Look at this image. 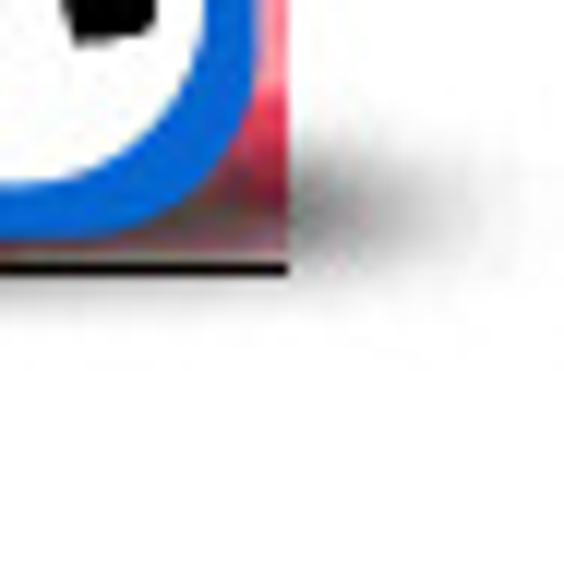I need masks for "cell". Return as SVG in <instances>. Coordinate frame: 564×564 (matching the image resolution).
Masks as SVG:
<instances>
[]
</instances>
